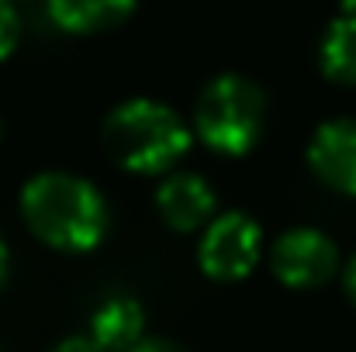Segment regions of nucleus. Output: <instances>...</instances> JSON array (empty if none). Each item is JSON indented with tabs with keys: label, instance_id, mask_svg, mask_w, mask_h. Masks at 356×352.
Listing matches in <instances>:
<instances>
[{
	"label": "nucleus",
	"instance_id": "obj_1",
	"mask_svg": "<svg viewBox=\"0 0 356 352\" xmlns=\"http://www.w3.org/2000/svg\"><path fill=\"white\" fill-rule=\"evenodd\" d=\"M21 215L35 238L63 252H90L108 235L101 190L73 173H38L21 190Z\"/></svg>",
	"mask_w": 356,
	"mask_h": 352
},
{
	"label": "nucleus",
	"instance_id": "obj_2",
	"mask_svg": "<svg viewBox=\"0 0 356 352\" xmlns=\"http://www.w3.org/2000/svg\"><path fill=\"white\" fill-rule=\"evenodd\" d=\"M104 149L128 173H163L191 149V128L173 108L135 97L104 121Z\"/></svg>",
	"mask_w": 356,
	"mask_h": 352
},
{
	"label": "nucleus",
	"instance_id": "obj_3",
	"mask_svg": "<svg viewBox=\"0 0 356 352\" xmlns=\"http://www.w3.org/2000/svg\"><path fill=\"white\" fill-rule=\"evenodd\" d=\"M266 121V97L263 90L238 73H222L215 76L194 108V128L201 142L222 156H245Z\"/></svg>",
	"mask_w": 356,
	"mask_h": 352
},
{
	"label": "nucleus",
	"instance_id": "obj_4",
	"mask_svg": "<svg viewBox=\"0 0 356 352\" xmlns=\"http://www.w3.org/2000/svg\"><path fill=\"white\" fill-rule=\"evenodd\" d=\"M259 242H263V232L249 215H242V211L218 215L204 228L201 249H197L201 269L211 280H225V283L242 280L252 273V266L259 259Z\"/></svg>",
	"mask_w": 356,
	"mask_h": 352
},
{
	"label": "nucleus",
	"instance_id": "obj_5",
	"mask_svg": "<svg viewBox=\"0 0 356 352\" xmlns=\"http://www.w3.org/2000/svg\"><path fill=\"white\" fill-rule=\"evenodd\" d=\"M339 266L336 242L318 228H291L284 232L270 249V269L284 287L312 290L332 280Z\"/></svg>",
	"mask_w": 356,
	"mask_h": 352
},
{
	"label": "nucleus",
	"instance_id": "obj_6",
	"mask_svg": "<svg viewBox=\"0 0 356 352\" xmlns=\"http://www.w3.org/2000/svg\"><path fill=\"white\" fill-rule=\"evenodd\" d=\"M308 166L312 173L339 194L356 197V121L336 117L315 128L308 142Z\"/></svg>",
	"mask_w": 356,
	"mask_h": 352
},
{
	"label": "nucleus",
	"instance_id": "obj_7",
	"mask_svg": "<svg viewBox=\"0 0 356 352\" xmlns=\"http://www.w3.org/2000/svg\"><path fill=\"white\" fill-rule=\"evenodd\" d=\"M156 208L163 221L177 232H194L215 215V190L197 173H173L156 190Z\"/></svg>",
	"mask_w": 356,
	"mask_h": 352
},
{
	"label": "nucleus",
	"instance_id": "obj_8",
	"mask_svg": "<svg viewBox=\"0 0 356 352\" xmlns=\"http://www.w3.org/2000/svg\"><path fill=\"white\" fill-rule=\"evenodd\" d=\"M145 311L131 297H111L104 301L90 318V339L104 352H128L142 342Z\"/></svg>",
	"mask_w": 356,
	"mask_h": 352
},
{
	"label": "nucleus",
	"instance_id": "obj_9",
	"mask_svg": "<svg viewBox=\"0 0 356 352\" xmlns=\"http://www.w3.org/2000/svg\"><path fill=\"white\" fill-rule=\"evenodd\" d=\"M45 3L52 21L63 31H76V35L115 28L135 10V0H45Z\"/></svg>",
	"mask_w": 356,
	"mask_h": 352
},
{
	"label": "nucleus",
	"instance_id": "obj_10",
	"mask_svg": "<svg viewBox=\"0 0 356 352\" xmlns=\"http://www.w3.org/2000/svg\"><path fill=\"white\" fill-rule=\"evenodd\" d=\"M318 62L322 73L336 83H356V14L346 10L336 21H329L322 42H318Z\"/></svg>",
	"mask_w": 356,
	"mask_h": 352
},
{
	"label": "nucleus",
	"instance_id": "obj_11",
	"mask_svg": "<svg viewBox=\"0 0 356 352\" xmlns=\"http://www.w3.org/2000/svg\"><path fill=\"white\" fill-rule=\"evenodd\" d=\"M21 38V14L10 0H0V59H7L17 49Z\"/></svg>",
	"mask_w": 356,
	"mask_h": 352
},
{
	"label": "nucleus",
	"instance_id": "obj_12",
	"mask_svg": "<svg viewBox=\"0 0 356 352\" xmlns=\"http://www.w3.org/2000/svg\"><path fill=\"white\" fill-rule=\"evenodd\" d=\"M128 352H187V349H180V346L170 342V339H142L135 349H128Z\"/></svg>",
	"mask_w": 356,
	"mask_h": 352
},
{
	"label": "nucleus",
	"instance_id": "obj_13",
	"mask_svg": "<svg viewBox=\"0 0 356 352\" xmlns=\"http://www.w3.org/2000/svg\"><path fill=\"white\" fill-rule=\"evenodd\" d=\"M52 352H104V349H101L94 339H80V335H76V339H66V342H59V346H56Z\"/></svg>",
	"mask_w": 356,
	"mask_h": 352
},
{
	"label": "nucleus",
	"instance_id": "obj_14",
	"mask_svg": "<svg viewBox=\"0 0 356 352\" xmlns=\"http://www.w3.org/2000/svg\"><path fill=\"white\" fill-rule=\"evenodd\" d=\"M346 294H350V301H353V308H356V255L350 259V266H346Z\"/></svg>",
	"mask_w": 356,
	"mask_h": 352
},
{
	"label": "nucleus",
	"instance_id": "obj_15",
	"mask_svg": "<svg viewBox=\"0 0 356 352\" xmlns=\"http://www.w3.org/2000/svg\"><path fill=\"white\" fill-rule=\"evenodd\" d=\"M3 276H7V245L0 238V283H3Z\"/></svg>",
	"mask_w": 356,
	"mask_h": 352
},
{
	"label": "nucleus",
	"instance_id": "obj_16",
	"mask_svg": "<svg viewBox=\"0 0 356 352\" xmlns=\"http://www.w3.org/2000/svg\"><path fill=\"white\" fill-rule=\"evenodd\" d=\"M343 7H346V10H353V14H356V0H343Z\"/></svg>",
	"mask_w": 356,
	"mask_h": 352
},
{
	"label": "nucleus",
	"instance_id": "obj_17",
	"mask_svg": "<svg viewBox=\"0 0 356 352\" xmlns=\"http://www.w3.org/2000/svg\"><path fill=\"white\" fill-rule=\"evenodd\" d=\"M0 138H3V124H0Z\"/></svg>",
	"mask_w": 356,
	"mask_h": 352
}]
</instances>
